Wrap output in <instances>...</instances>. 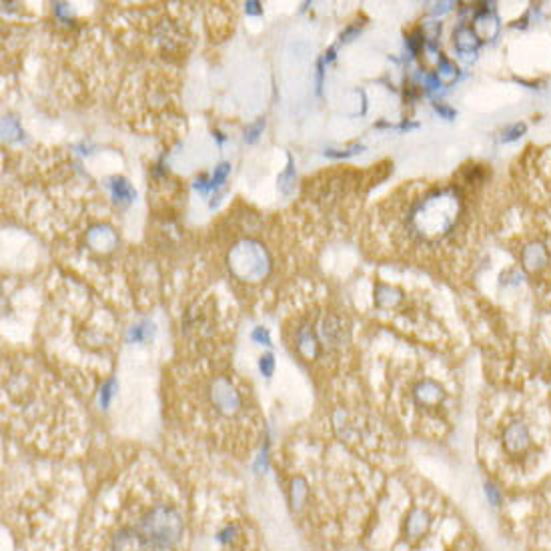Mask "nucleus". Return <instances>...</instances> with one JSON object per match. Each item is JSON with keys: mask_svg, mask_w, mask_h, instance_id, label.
Here are the masks:
<instances>
[{"mask_svg": "<svg viewBox=\"0 0 551 551\" xmlns=\"http://www.w3.org/2000/svg\"><path fill=\"white\" fill-rule=\"evenodd\" d=\"M134 523L157 551L177 550L185 535V519L175 503H150L139 511Z\"/></svg>", "mask_w": 551, "mask_h": 551, "instance_id": "obj_1", "label": "nucleus"}, {"mask_svg": "<svg viewBox=\"0 0 551 551\" xmlns=\"http://www.w3.org/2000/svg\"><path fill=\"white\" fill-rule=\"evenodd\" d=\"M107 551H157L137 523L118 525L107 539Z\"/></svg>", "mask_w": 551, "mask_h": 551, "instance_id": "obj_2", "label": "nucleus"}, {"mask_svg": "<svg viewBox=\"0 0 551 551\" xmlns=\"http://www.w3.org/2000/svg\"><path fill=\"white\" fill-rule=\"evenodd\" d=\"M531 445V433L525 423L513 421L509 423L503 431V447L511 455L525 453Z\"/></svg>", "mask_w": 551, "mask_h": 551, "instance_id": "obj_3", "label": "nucleus"}, {"mask_svg": "<svg viewBox=\"0 0 551 551\" xmlns=\"http://www.w3.org/2000/svg\"><path fill=\"white\" fill-rule=\"evenodd\" d=\"M431 527V518L427 511L423 509H413L409 515H407V523H405V534L409 537H421L429 531Z\"/></svg>", "mask_w": 551, "mask_h": 551, "instance_id": "obj_4", "label": "nucleus"}, {"mask_svg": "<svg viewBox=\"0 0 551 551\" xmlns=\"http://www.w3.org/2000/svg\"><path fill=\"white\" fill-rule=\"evenodd\" d=\"M227 173H228V164H221V169L217 171V175L212 178V183H215V185H221V180L227 177Z\"/></svg>", "mask_w": 551, "mask_h": 551, "instance_id": "obj_5", "label": "nucleus"}, {"mask_svg": "<svg viewBox=\"0 0 551 551\" xmlns=\"http://www.w3.org/2000/svg\"><path fill=\"white\" fill-rule=\"evenodd\" d=\"M486 493H487V495H489V499H491V502L495 503V505L499 503V493H497V491L493 489V486H487Z\"/></svg>", "mask_w": 551, "mask_h": 551, "instance_id": "obj_6", "label": "nucleus"}]
</instances>
